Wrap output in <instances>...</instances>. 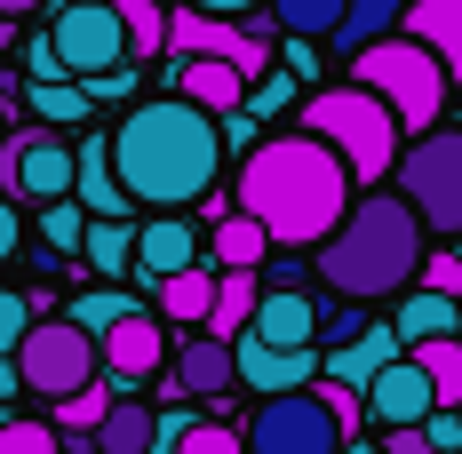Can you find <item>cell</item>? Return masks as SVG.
I'll use <instances>...</instances> for the list:
<instances>
[{
	"label": "cell",
	"mask_w": 462,
	"mask_h": 454,
	"mask_svg": "<svg viewBox=\"0 0 462 454\" xmlns=\"http://www.w3.org/2000/svg\"><path fill=\"white\" fill-rule=\"evenodd\" d=\"M8 255H16V199L0 191V264H8Z\"/></svg>",
	"instance_id": "ee69618b"
},
{
	"label": "cell",
	"mask_w": 462,
	"mask_h": 454,
	"mask_svg": "<svg viewBox=\"0 0 462 454\" xmlns=\"http://www.w3.org/2000/svg\"><path fill=\"white\" fill-rule=\"evenodd\" d=\"M239 335H263V343L303 351V343H319V303L295 295V287H263V295H255V319H247Z\"/></svg>",
	"instance_id": "9a60e30c"
},
{
	"label": "cell",
	"mask_w": 462,
	"mask_h": 454,
	"mask_svg": "<svg viewBox=\"0 0 462 454\" xmlns=\"http://www.w3.org/2000/svg\"><path fill=\"white\" fill-rule=\"evenodd\" d=\"M422 264V216L399 199V191H359L343 208V224L319 239V279L351 303H374V295H407Z\"/></svg>",
	"instance_id": "3957f363"
},
{
	"label": "cell",
	"mask_w": 462,
	"mask_h": 454,
	"mask_svg": "<svg viewBox=\"0 0 462 454\" xmlns=\"http://www.w3.org/2000/svg\"><path fill=\"white\" fill-rule=\"evenodd\" d=\"M311 391H319V407L335 414V431H343V439H359V422H367V399H359V391H351V383H311Z\"/></svg>",
	"instance_id": "8d00e7d4"
},
{
	"label": "cell",
	"mask_w": 462,
	"mask_h": 454,
	"mask_svg": "<svg viewBox=\"0 0 462 454\" xmlns=\"http://www.w3.org/2000/svg\"><path fill=\"white\" fill-rule=\"evenodd\" d=\"M0 191L8 199H72V144L48 128H16L0 144Z\"/></svg>",
	"instance_id": "30bf717a"
},
{
	"label": "cell",
	"mask_w": 462,
	"mask_h": 454,
	"mask_svg": "<svg viewBox=\"0 0 462 454\" xmlns=\"http://www.w3.org/2000/svg\"><path fill=\"white\" fill-rule=\"evenodd\" d=\"M422 272V295H462V255L447 247V255H430V264H415Z\"/></svg>",
	"instance_id": "60d3db41"
},
{
	"label": "cell",
	"mask_w": 462,
	"mask_h": 454,
	"mask_svg": "<svg viewBox=\"0 0 462 454\" xmlns=\"http://www.w3.org/2000/svg\"><path fill=\"white\" fill-rule=\"evenodd\" d=\"M80 255H88L104 279H120L128 264H136V224H128V216H88V231H80Z\"/></svg>",
	"instance_id": "603a6c76"
},
{
	"label": "cell",
	"mask_w": 462,
	"mask_h": 454,
	"mask_svg": "<svg viewBox=\"0 0 462 454\" xmlns=\"http://www.w3.org/2000/svg\"><path fill=\"white\" fill-rule=\"evenodd\" d=\"M184 264H199V231L184 224V216H152V224H136V264L128 272L152 287V279L184 272Z\"/></svg>",
	"instance_id": "e0dca14e"
},
{
	"label": "cell",
	"mask_w": 462,
	"mask_h": 454,
	"mask_svg": "<svg viewBox=\"0 0 462 454\" xmlns=\"http://www.w3.org/2000/svg\"><path fill=\"white\" fill-rule=\"evenodd\" d=\"M80 231H88L80 199H41V247L48 255H80Z\"/></svg>",
	"instance_id": "d6a6232c"
},
{
	"label": "cell",
	"mask_w": 462,
	"mask_h": 454,
	"mask_svg": "<svg viewBox=\"0 0 462 454\" xmlns=\"http://www.w3.org/2000/svg\"><path fill=\"white\" fill-rule=\"evenodd\" d=\"M351 208V168L319 136H255L239 160V216H255L272 247H319Z\"/></svg>",
	"instance_id": "7a4b0ae2"
},
{
	"label": "cell",
	"mask_w": 462,
	"mask_h": 454,
	"mask_svg": "<svg viewBox=\"0 0 462 454\" xmlns=\"http://www.w3.org/2000/svg\"><path fill=\"white\" fill-rule=\"evenodd\" d=\"M359 327H367V303H351V295H335V303L319 311V335H327V343H351Z\"/></svg>",
	"instance_id": "f35d334b"
},
{
	"label": "cell",
	"mask_w": 462,
	"mask_h": 454,
	"mask_svg": "<svg viewBox=\"0 0 462 454\" xmlns=\"http://www.w3.org/2000/svg\"><path fill=\"white\" fill-rule=\"evenodd\" d=\"M128 311H136V295H128V287H88V295H80L64 319H72L80 335H104L112 319H128Z\"/></svg>",
	"instance_id": "836d02e7"
},
{
	"label": "cell",
	"mask_w": 462,
	"mask_h": 454,
	"mask_svg": "<svg viewBox=\"0 0 462 454\" xmlns=\"http://www.w3.org/2000/svg\"><path fill=\"white\" fill-rule=\"evenodd\" d=\"M455 255H462V247H455Z\"/></svg>",
	"instance_id": "816d5d0a"
},
{
	"label": "cell",
	"mask_w": 462,
	"mask_h": 454,
	"mask_svg": "<svg viewBox=\"0 0 462 454\" xmlns=\"http://www.w3.org/2000/svg\"><path fill=\"white\" fill-rule=\"evenodd\" d=\"M24 104L41 112V128H72V120H88L96 96L80 88V80H32V88H24Z\"/></svg>",
	"instance_id": "4dcf8cb0"
},
{
	"label": "cell",
	"mask_w": 462,
	"mask_h": 454,
	"mask_svg": "<svg viewBox=\"0 0 462 454\" xmlns=\"http://www.w3.org/2000/svg\"><path fill=\"white\" fill-rule=\"evenodd\" d=\"M263 8H272L279 32H295V41H327L335 16H343V0H263Z\"/></svg>",
	"instance_id": "1f68e13d"
},
{
	"label": "cell",
	"mask_w": 462,
	"mask_h": 454,
	"mask_svg": "<svg viewBox=\"0 0 462 454\" xmlns=\"http://www.w3.org/2000/svg\"><path fill=\"white\" fill-rule=\"evenodd\" d=\"M255 295H263V279H255V272H224V279H216V303H208L199 327H208L216 343H231V335L255 319Z\"/></svg>",
	"instance_id": "7402d4cb"
},
{
	"label": "cell",
	"mask_w": 462,
	"mask_h": 454,
	"mask_svg": "<svg viewBox=\"0 0 462 454\" xmlns=\"http://www.w3.org/2000/svg\"><path fill=\"white\" fill-rule=\"evenodd\" d=\"M41 8H56V0H0V24H24V16H41Z\"/></svg>",
	"instance_id": "f6af8a7d"
},
{
	"label": "cell",
	"mask_w": 462,
	"mask_h": 454,
	"mask_svg": "<svg viewBox=\"0 0 462 454\" xmlns=\"http://www.w3.org/2000/svg\"><path fill=\"white\" fill-rule=\"evenodd\" d=\"M303 136H319L343 168L359 183H374V176H391V160H399V120H391V104L383 96H367V88H319V96H303Z\"/></svg>",
	"instance_id": "277c9868"
},
{
	"label": "cell",
	"mask_w": 462,
	"mask_h": 454,
	"mask_svg": "<svg viewBox=\"0 0 462 454\" xmlns=\"http://www.w3.org/2000/svg\"><path fill=\"white\" fill-rule=\"evenodd\" d=\"M239 447H247V454H335V447H343V431H335V414L319 407V391L303 383V391H272V399H255L247 431H239Z\"/></svg>",
	"instance_id": "9c48e42d"
},
{
	"label": "cell",
	"mask_w": 462,
	"mask_h": 454,
	"mask_svg": "<svg viewBox=\"0 0 462 454\" xmlns=\"http://www.w3.org/2000/svg\"><path fill=\"white\" fill-rule=\"evenodd\" d=\"M359 399H367V422H383V431H399V422H422V414L439 407V399H430V383H422V366L407 359V351L383 366V375H374Z\"/></svg>",
	"instance_id": "4fadbf2b"
},
{
	"label": "cell",
	"mask_w": 462,
	"mask_h": 454,
	"mask_svg": "<svg viewBox=\"0 0 462 454\" xmlns=\"http://www.w3.org/2000/svg\"><path fill=\"white\" fill-rule=\"evenodd\" d=\"M335 454H383V447H367V439H343V447H335Z\"/></svg>",
	"instance_id": "7dc6e473"
},
{
	"label": "cell",
	"mask_w": 462,
	"mask_h": 454,
	"mask_svg": "<svg viewBox=\"0 0 462 454\" xmlns=\"http://www.w3.org/2000/svg\"><path fill=\"white\" fill-rule=\"evenodd\" d=\"M72 199L88 208V216H128V191H120V176H112V144L88 136L80 152H72Z\"/></svg>",
	"instance_id": "d6986e66"
},
{
	"label": "cell",
	"mask_w": 462,
	"mask_h": 454,
	"mask_svg": "<svg viewBox=\"0 0 462 454\" xmlns=\"http://www.w3.org/2000/svg\"><path fill=\"white\" fill-rule=\"evenodd\" d=\"M422 447L462 454V407H430V414H422Z\"/></svg>",
	"instance_id": "ab89813d"
},
{
	"label": "cell",
	"mask_w": 462,
	"mask_h": 454,
	"mask_svg": "<svg viewBox=\"0 0 462 454\" xmlns=\"http://www.w3.org/2000/svg\"><path fill=\"white\" fill-rule=\"evenodd\" d=\"M104 144H112V176L128 191V208H152V216H176L191 199H208L216 168H224L216 112H199L184 96H152L136 112H120V128Z\"/></svg>",
	"instance_id": "6da1fadb"
},
{
	"label": "cell",
	"mask_w": 462,
	"mask_h": 454,
	"mask_svg": "<svg viewBox=\"0 0 462 454\" xmlns=\"http://www.w3.org/2000/svg\"><path fill=\"white\" fill-rule=\"evenodd\" d=\"M96 454H143L152 447V407H136V399H112V414L88 431Z\"/></svg>",
	"instance_id": "83f0119b"
},
{
	"label": "cell",
	"mask_w": 462,
	"mask_h": 454,
	"mask_svg": "<svg viewBox=\"0 0 462 454\" xmlns=\"http://www.w3.org/2000/svg\"><path fill=\"white\" fill-rule=\"evenodd\" d=\"M430 454H439V447H430Z\"/></svg>",
	"instance_id": "f907efd6"
},
{
	"label": "cell",
	"mask_w": 462,
	"mask_h": 454,
	"mask_svg": "<svg viewBox=\"0 0 462 454\" xmlns=\"http://www.w3.org/2000/svg\"><path fill=\"white\" fill-rule=\"evenodd\" d=\"M176 96L224 120V112H239V96H247V80L231 72L224 56H176Z\"/></svg>",
	"instance_id": "ac0fdd59"
},
{
	"label": "cell",
	"mask_w": 462,
	"mask_h": 454,
	"mask_svg": "<svg viewBox=\"0 0 462 454\" xmlns=\"http://www.w3.org/2000/svg\"><path fill=\"white\" fill-rule=\"evenodd\" d=\"M8 359H16V391H41L48 407H56L64 391H80V383L104 375L96 335H80L72 319H32V327H24V343H16Z\"/></svg>",
	"instance_id": "52a82bcc"
},
{
	"label": "cell",
	"mask_w": 462,
	"mask_h": 454,
	"mask_svg": "<svg viewBox=\"0 0 462 454\" xmlns=\"http://www.w3.org/2000/svg\"><path fill=\"white\" fill-rule=\"evenodd\" d=\"M96 359H104V375H112L120 391H136V383H152V375L168 366V335H160L152 311H128V319H112V327L96 335Z\"/></svg>",
	"instance_id": "7c38bea8"
},
{
	"label": "cell",
	"mask_w": 462,
	"mask_h": 454,
	"mask_svg": "<svg viewBox=\"0 0 462 454\" xmlns=\"http://www.w3.org/2000/svg\"><path fill=\"white\" fill-rule=\"evenodd\" d=\"M0 422H8V407H0Z\"/></svg>",
	"instance_id": "681fc988"
},
{
	"label": "cell",
	"mask_w": 462,
	"mask_h": 454,
	"mask_svg": "<svg viewBox=\"0 0 462 454\" xmlns=\"http://www.w3.org/2000/svg\"><path fill=\"white\" fill-rule=\"evenodd\" d=\"M407 359L422 366V383H430V399H439V407H462V335H439V343H415Z\"/></svg>",
	"instance_id": "484cf974"
},
{
	"label": "cell",
	"mask_w": 462,
	"mask_h": 454,
	"mask_svg": "<svg viewBox=\"0 0 462 454\" xmlns=\"http://www.w3.org/2000/svg\"><path fill=\"white\" fill-rule=\"evenodd\" d=\"M351 88L383 96L391 120H399V136H422V128L447 112V72H439V56H430L422 41H407V32L351 48Z\"/></svg>",
	"instance_id": "5b68a950"
},
{
	"label": "cell",
	"mask_w": 462,
	"mask_h": 454,
	"mask_svg": "<svg viewBox=\"0 0 462 454\" xmlns=\"http://www.w3.org/2000/svg\"><path fill=\"white\" fill-rule=\"evenodd\" d=\"M120 8V32H128V64H152L168 48V8L160 0H112Z\"/></svg>",
	"instance_id": "f1b7e54d"
},
{
	"label": "cell",
	"mask_w": 462,
	"mask_h": 454,
	"mask_svg": "<svg viewBox=\"0 0 462 454\" xmlns=\"http://www.w3.org/2000/svg\"><path fill=\"white\" fill-rule=\"evenodd\" d=\"M231 383H247L255 399L303 391V383H319V351H311V343L287 351V343H263V335H231Z\"/></svg>",
	"instance_id": "8fae6325"
},
{
	"label": "cell",
	"mask_w": 462,
	"mask_h": 454,
	"mask_svg": "<svg viewBox=\"0 0 462 454\" xmlns=\"http://www.w3.org/2000/svg\"><path fill=\"white\" fill-rule=\"evenodd\" d=\"M24 72H32V80H64V72H56V48H48V41L24 48Z\"/></svg>",
	"instance_id": "b9f144b4"
},
{
	"label": "cell",
	"mask_w": 462,
	"mask_h": 454,
	"mask_svg": "<svg viewBox=\"0 0 462 454\" xmlns=\"http://www.w3.org/2000/svg\"><path fill=\"white\" fill-rule=\"evenodd\" d=\"M48 48H56V72L64 80H104L128 64V32H120V8L112 0H64L56 24H48Z\"/></svg>",
	"instance_id": "ba28073f"
},
{
	"label": "cell",
	"mask_w": 462,
	"mask_h": 454,
	"mask_svg": "<svg viewBox=\"0 0 462 454\" xmlns=\"http://www.w3.org/2000/svg\"><path fill=\"white\" fill-rule=\"evenodd\" d=\"M32 295H24V287H0V359H8V351H16V343H24V327H32Z\"/></svg>",
	"instance_id": "74e56055"
},
{
	"label": "cell",
	"mask_w": 462,
	"mask_h": 454,
	"mask_svg": "<svg viewBox=\"0 0 462 454\" xmlns=\"http://www.w3.org/2000/svg\"><path fill=\"white\" fill-rule=\"evenodd\" d=\"M112 399H128V391H120L112 375H96V383H80V391H64V399H56V431H64V439L96 431V422L112 414Z\"/></svg>",
	"instance_id": "4316f807"
},
{
	"label": "cell",
	"mask_w": 462,
	"mask_h": 454,
	"mask_svg": "<svg viewBox=\"0 0 462 454\" xmlns=\"http://www.w3.org/2000/svg\"><path fill=\"white\" fill-rule=\"evenodd\" d=\"M391 327H399L407 351H415V343H439V335H455V295H422V287H407Z\"/></svg>",
	"instance_id": "cb8c5ba5"
},
{
	"label": "cell",
	"mask_w": 462,
	"mask_h": 454,
	"mask_svg": "<svg viewBox=\"0 0 462 454\" xmlns=\"http://www.w3.org/2000/svg\"><path fill=\"white\" fill-rule=\"evenodd\" d=\"M16 399V359H0V407Z\"/></svg>",
	"instance_id": "bcb514c9"
},
{
	"label": "cell",
	"mask_w": 462,
	"mask_h": 454,
	"mask_svg": "<svg viewBox=\"0 0 462 454\" xmlns=\"http://www.w3.org/2000/svg\"><path fill=\"white\" fill-rule=\"evenodd\" d=\"M184 8H199V16H255L263 0H184Z\"/></svg>",
	"instance_id": "7bdbcfd3"
},
{
	"label": "cell",
	"mask_w": 462,
	"mask_h": 454,
	"mask_svg": "<svg viewBox=\"0 0 462 454\" xmlns=\"http://www.w3.org/2000/svg\"><path fill=\"white\" fill-rule=\"evenodd\" d=\"M391 176H399V199L422 216V231L462 239V128H422V136H407L399 160H391Z\"/></svg>",
	"instance_id": "8992f818"
},
{
	"label": "cell",
	"mask_w": 462,
	"mask_h": 454,
	"mask_svg": "<svg viewBox=\"0 0 462 454\" xmlns=\"http://www.w3.org/2000/svg\"><path fill=\"white\" fill-rule=\"evenodd\" d=\"M399 32L439 56L447 88L462 80V0H407V8H399Z\"/></svg>",
	"instance_id": "5bb4252c"
},
{
	"label": "cell",
	"mask_w": 462,
	"mask_h": 454,
	"mask_svg": "<svg viewBox=\"0 0 462 454\" xmlns=\"http://www.w3.org/2000/svg\"><path fill=\"white\" fill-rule=\"evenodd\" d=\"M168 383H176L184 399H224L231 391V343H216V335L199 327L184 351H176V375H168Z\"/></svg>",
	"instance_id": "ffe728a7"
},
{
	"label": "cell",
	"mask_w": 462,
	"mask_h": 454,
	"mask_svg": "<svg viewBox=\"0 0 462 454\" xmlns=\"http://www.w3.org/2000/svg\"><path fill=\"white\" fill-rule=\"evenodd\" d=\"M399 8H407V0H343V16H335L327 41L343 48V56L367 48V41H391V32H399Z\"/></svg>",
	"instance_id": "44dd1931"
},
{
	"label": "cell",
	"mask_w": 462,
	"mask_h": 454,
	"mask_svg": "<svg viewBox=\"0 0 462 454\" xmlns=\"http://www.w3.org/2000/svg\"><path fill=\"white\" fill-rule=\"evenodd\" d=\"M168 454H247V447H239V431H231V422L199 414V422H191V431H184V439H176Z\"/></svg>",
	"instance_id": "d590c367"
},
{
	"label": "cell",
	"mask_w": 462,
	"mask_h": 454,
	"mask_svg": "<svg viewBox=\"0 0 462 454\" xmlns=\"http://www.w3.org/2000/svg\"><path fill=\"white\" fill-rule=\"evenodd\" d=\"M152 295H160V311H168V319H184V327H199V319H208V303H216V279L199 272V264H184V272L152 279Z\"/></svg>",
	"instance_id": "d4e9b609"
},
{
	"label": "cell",
	"mask_w": 462,
	"mask_h": 454,
	"mask_svg": "<svg viewBox=\"0 0 462 454\" xmlns=\"http://www.w3.org/2000/svg\"><path fill=\"white\" fill-rule=\"evenodd\" d=\"M8 48H16V24H0V56H8Z\"/></svg>",
	"instance_id": "c3c4849f"
},
{
	"label": "cell",
	"mask_w": 462,
	"mask_h": 454,
	"mask_svg": "<svg viewBox=\"0 0 462 454\" xmlns=\"http://www.w3.org/2000/svg\"><path fill=\"white\" fill-rule=\"evenodd\" d=\"M399 351H407V343H399V327H359L351 343L319 351V375H327V383H351V391H367V383H374L391 359H399Z\"/></svg>",
	"instance_id": "2e32d148"
},
{
	"label": "cell",
	"mask_w": 462,
	"mask_h": 454,
	"mask_svg": "<svg viewBox=\"0 0 462 454\" xmlns=\"http://www.w3.org/2000/svg\"><path fill=\"white\" fill-rule=\"evenodd\" d=\"M0 454H64V431L41 414H8L0 422Z\"/></svg>",
	"instance_id": "e575fe53"
},
{
	"label": "cell",
	"mask_w": 462,
	"mask_h": 454,
	"mask_svg": "<svg viewBox=\"0 0 462 454\" xmlns=\"http://www.w3.org/2000/svg\"><path fill=\"white\" fill-rule=\"evenodd\" d=\"M263 255H272V239H263L255 216H224V224H216V264H224V272H255Z\"/></svg>",
	"instance_id": "f546056e"
}]
</instances>
